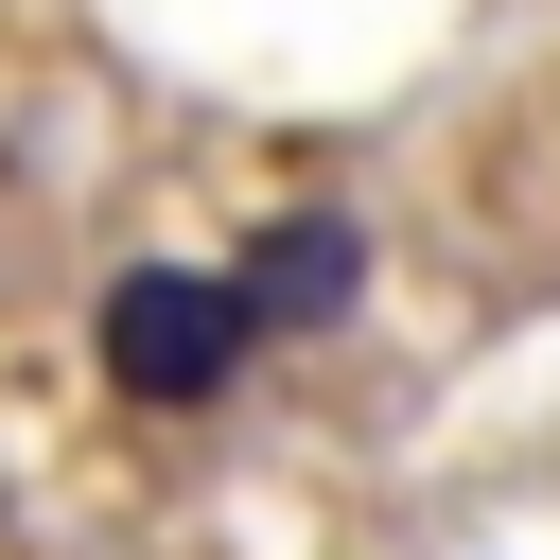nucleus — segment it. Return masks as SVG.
Instances as JSON below:
<instances>
[{"mask_svg":"<svg viewBox=\"0 0 560 560\" xmlns=\"http://www.w3.org/2000/svg\"><path fill=\"white\" fill-rule=\"evenodd\" d=\"M245 280H210V262H122L105 280V385L122 402H210L228 368H245Z\"/></svg>","mask_w":560,"mask_h":560,"instance_id":"nucleus-1","label":"nucleus"},{"mask_svg":"<svg viewBox=\"0 0 560 560\" xmlns=\"http://www.w3.org/2000/svg\"><path fill=\"white\" fill-rule=\"evenodd\" d=\"M228 280H245V315H262V332H332V315L368 298V228H350V210H280Z\"/></svg>","mask_w":560,"mask_h":560,"instance_id":"nucleus-2","label":"nucleus"}]
</instances>
